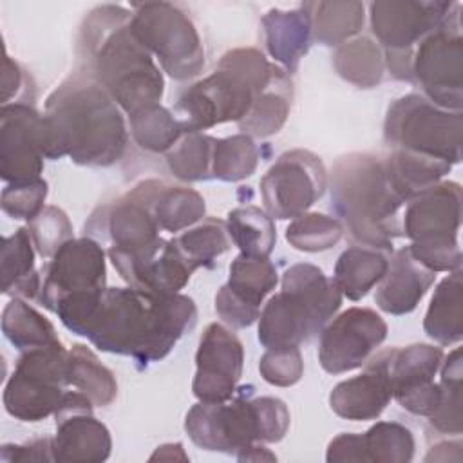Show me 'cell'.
<instances>
[{
    "label": "cell",
    "mask_w": 463,
    "mask_h": 463,
    "mask_svg": "<svg viewBox=\"0 0 463 463\" xmlns=\"http://www.w3.org/2000/svg\"><path fill=\"white\" fill-rule=\"evenodd\" d=\"M195 322L197 307L186 295L105 288L85 338L99 351L148 365L163 360Z\"/></svg>",
    "instance_id": "1"
},
{
    "label": "cell",
    "mask_w": 463,
    "mask_h": 463,
    "mask_svg": "<svg viewBox=\"0 0 463 463\" xmlns=\"http://www.w3.org/2000/svg\"><path fill=\"white\" fill-rule=\"evenodd\" d=\"M130 20L132 11L123 5H98L83 18L76 40L81 72L96 80L127 116L159 103L165 92L163 74Z\"/></svg>",
    "instance_id": "2"
},
{
    "label": "cell",
    "mask_w": 463,
    "mask_h": 463,
    "mask_svg": "<svg viewBox=\"0 0 463 463\" xmlns=\"http://www.w3.org/2000/svg\"><path fill=\"white\" fill-rule=\"evenodd\" d=\"M43 114L72 163L110 166L123 157L128 130L121 109L89 74L78 71L63 80L49 94Z\"/></svg>",
    "instance_id": "3"
},
{
    "label": "cell",
    "mask_w": 463,
    "mask_h": 463,
    "mask_svg": "<svg viewBox=\"0 0 463 463\" xmlns=\"http://www.w3.org/2000/svg\"><path fill=\"white\" fill-rule=\"evenodd\" d=\"M335 219L360 246L392 253V242L403 237L400 210L405 201L392 188L385 163L369 152L340 156L329 177Z\"/></svg>",
    "instance_id": "4"
},
{
    "label": "cell",
    "mask_w": 463,
    "mask_h": 463,
    "mask_svg": "<svg viewBox=\"0 0 463 463\" xmlns=\"http://www.w3.org/2000/svg\"><path fill=\"white\" fill-rule=\"evenodd\" d=\"M279 65L255 47L232 49L215 71L183 90L175 103L183 132H203L228 121H241L253 98L264 90Z\"/></svg>",
    "instance_id": "5"
},
{
    "label": "cell",
    "mask_w": 463,
    "mask_h": 463,
    "mask_svg": "<svg viewBox=\"0 0 463 463\" xmlns=\"http://www.w3.org/2000/svg\"><path fill=\"white\" fill-rule=\"evenodd\" d=\"M340 304L342 293L331 277L313 264H293L259 315V342L266 349H300L322 333Z\"/></svg>",
    "instance_id": "6"
},
{
    "label": "cell",
    "mask_w": 463,
    "mask_h": 463,
    "mask_svg": "<svg viewBox=\"0 0 463 463\" xmlns=\"http://www.w3.org/2000/svg\"><path fill=\"white\" fill-rule=\"evenodd\" d=\"M461 186L456 181H439L418 197L407 201L402 217L403 237L418 262L434 273L461 269Z\"/></svg>",
    "instance_id": "7"
},
{
    "label": "cell",
    "mask_w": 463,
    "mask_h": 463,
    "mask_svg": "<svg viewBox=\"0 0 463 463\" xmlns=\"http://www.w3.org/2000/svg\"><path fill=\"white\" fill-rule=\"evenodd\" d=\"M463 114L445 110L423 94L394 99L385 114L383 139L392 150H407L450 163L461 161Z\"/></svg>",
    "instance_id": "8"
},
{
    "label": "cell",
    "mask_w": 463,
    "mask_h": 463,
    "mask_svg": "<svg viewBox=\"0 0 463 463\" xmlns=\"http://www.w3.org/2000/svg\"><path fill=\"white\" fill-rule=\"evenodd\" d=\"M132 31L174 80L195 78L204 67V49L188 13L170 2L132 4Z\"/></svg>",
    "instance_id": "9"
},
{
    "label": "cell",
    "mask_w": 463,
    "mask_h": 463,
    "mask_svg": "<svg viewBox=\"0 0 463 463\" xmlns=\"http://www.w3.org/2000/svg\"><path fill=\"white\" fill-rule=\"evenodd\" d=\"M67 360L61 344L24 351L4 389L7 414L27 423L54 416L69 387Z\"/></svg>",
    "instance_id": "10"
},
{
    "label": "cell",
    "mask_w": 463,
    "mask_h": 463,
    "mask_svg": "<svg viewBox=\"0 0 463 463\" xmlns=\"http://www.w3.org/2000/svg\"><path fill=\"white\" fill-rule=\"evenodd\" d=\"M228 402L195 403L184 420L188 438L203 450L237 454L253 443H268V416L262 396L251 398L246 387Z\"/></svg>",
    "instance_id": "11"
},
{
    "label": "cell",
    "mask_w": 463,
    "mask_h": 463,
    "mask_svg": "<svg viewBox=\"0 0 463 463\" xmlns=\"http://www.w3.org/2000/svg\"><path fill=\"white\" fill-rule=\"evenodd\" d=\"M456 4L447 20L427 34L412 51V83L434 105L461 112L463 107V36Z\"/></svg>",
    "instance_id": "12"
},
{
    "label": "cell",
    "mask_w": 463,
    "mask_h": 463,
    "mask_svg": "<svg viewBox=\"0 0 463 463\" xmlns=\"http://www.w3.org/2000/svg\"><path fill=\"white\" fill-rule=\"evenodd\" d=\"M326 188L327 172L322 159L304 148L284 152L260 179L264 210L280 221L306 213Z\"/></svg>",
    "instance_id": "13"
},
{
    "label": "cell",
    "mask_w": 463,
    "mask_h": 463,
    "mask_svg": "<svg viewBox=\"0 0 463 463\" xmlns=\"http://www.w3.org/2000/svg\"><path fill=\"white\" fill-rule=\"evenodd\" d=\"M387 336L385 320L371 307H349L320 333L318 362L329 374L362 367Z\"/></svg>",
    "instance_id": "14"
},
{
    "label": "cell",
    "mask_w": 463,
    "mask_h": 463,
    "mask_svg": "<svg viewBox=\"0 0 463 463\" xmlns=\"http://www.w3.org/2000/svg\"><path fill=\"white\" fill-rule=\"evenodd\" d=\"M45 159V118L33 103L0 109V175L9 183L42 179Z\"/></svg>",
    "instance_id": "15"
},
{
    "label": "cell",
    "mask_w": 463,
    "mask_h": 463,
    "mask_svg": "<svg viewBox=\"0 0 463 463\" xmlns=\"http://www.w3.org/2000/svg\"><path fill=\"white\" fill-rule=\"evenodd\" d=\"M40 271L42 288L38 302L52 311L56 302L67 295L105 289V251L90 237L71 239Z\"/></svg>",
    "instance_id": "16"
},
{
    "label": "cell",
    "mask_w": 463,
    "mask_h": 463,
    "mask_svg": "<svg viewBox=\"0 0 463 463\" xmlns=\"http://www.w3.org/2000/svg\"><path fill=\"white\" fill-rule=\"evenodd\" d=\"M242 365L244 349L237 335L224 324H208L195 353L194 396L210 403L228 402L237 391Z\"/></svg>",
    "instance_id": "17"
},
{
    "label": "cell",
    "mask_w": 463,
    "mask_h": 463,
    "mask_svg": "<svg viewBox=\"0 0 463 463\" xmlns=\"http://www.w3.org/2000/svg\"><path fill=\"white\" fill-rule=\"evenodd\" d=\"M456 4L445 0L371 2V31L385 51H412L447 20Z\"/></svg>",
    "instance_id": "18"
},
{
    "label": "cell",
    "mask_w": 463,
    "mask_h": 463,
    "mask_svg": "<svg viewBox=\"0 0 463 463\" xmlns=\"http://www.w3.org/2000/svg\"><path fill=\"white\" fill-rule=\"evenodd\" d=\"M94 405L80 391H67L56 418L52 456L58 463H99L109 459L112 438L92 416Z\"/></svg>",
    "instance_id": "19"
},
{
    "label": "cell",
    "mask_w": 463,
    "mask_h": 463,
    "mask_svg": "<svg viewBox=\"0 0 463 463\" xmlns=\"http://www.w3.org/2000/svg\"><path fill=\"white\" fill-rule=\"evenodd\" d=\"M362 374L336 383L329 394L331 411L351 421L376 420L392 400L389 349L371 356Z\"/></svg>",
    "instance_id": "20"
},
{
    "label": "cell",
    "mask_w": 463,
    "mask_h": 463,
    "mask_svg": "<svg viewBox=\"0 0 463 463\" xmlns=\"http://www.w3.org/2000/svg\"><path fill=\"white\" fill-rule=\"evenodd\" d=\"M103 222L112 241L110 248L127 257L141 259L165 244L154 215L130 192L105 208Z\"/></svg>",
    "instance_id": "21"
},
{
    "label": "cell",
    "mask_w": 463,
    "mask_h": 463,
    "mask_svg": "<svg viewBox=\"0 0 463 463\" xmlns=\"http://www.w3.org/2000/svg\"><path fill=\"white\" fill-rule=\"evenodd\" d=\"M436 273L414 259L409 246L392 251L383 279L378 282L374 302L389 315H407L416 309L430 289Z\"/></svg>",
    "instance_id": "22"
},
{
    "label": "cell",
    "mask_w": 463,
    "mask_h": 463,
    "mask_svg": "<svg viewBox=\"0 0 463 463\" xmlns=\"http://www.w3.org/2000/svg\"><path fill=\"white\" fill-rule=\"evenodd\" d=\"M130 194L150 210L163 232H184L204 219V199L194 188L146 179L136 184Z\"/></svg>",
    "instance_id": "23"
},
{
    "label": "cell",
    "mask_w": 463,
    "mask_h": 463,
    "mask_svg": "<svg viewBox=\"0 0 463 463\" xmlns=\"http://www.w3.org/2000/svg\"><path fill=\"white\" fill-rule=\"evenodd\" d=\"M264 43L273 58L288 74H293L300 60L307 54L313 40L311 16L304 5L297 9H271L262 20Z\"/></svg>",
    "instance_id": "24"
},
{
    "label": "cell",
    "mask_w": 463,
    "mask_h": 463,
    "mask_svg": "<svg viewBox=\"0 0 463 463\" xmlns=\"http://www.w3.org/2000/svg\"><path fill=\"white\" fill-rule=\"evenodd\" d=\"M463 271H450L434 289L425 313L423 329L439 345H454L463 338Z\"/></svg>",
    "instance_id": "25"
},
{
    "label": "cell",
    "mask_w": 463,
    "mask_h": 463,
    "mask_svg": "<svg viewBox=\"0 0 463 463\" xmlns=\"http://www.w3.org/2000/svg\"><path fill=\"white\" fill-rule=\"evenodd\" d=\"M34 244L27 228H18L2 242V293L38 300L42 271L34 268Z\"/></svg>",
    "instance_id": "26"
},
{
    "label": "cell",
    "mask_w": 463,
    "mask_h": 463,
    "mask_svg": "<svg viewBox=\"0 0 463 463\" xmlns=\"http://www.w3.org/2000/svg\"><path fill=\"white\" fill-rule=\"evenodd\" d=\"M291 99H293L291 78L279 65L269 85L253 98V103L248 114L237 123L239 130L251 137H268L277 134L284 127L289 116Z\"/></svg>",
    "instance_id": "27"
},
{
    "label": "cell",
    "mask_w": 463,
    "mask_h": 463,
    "mask_svg": "<svg viewBox=\"0 0 463 463\" xmlns=\"http://www.w3.org/2000/svg\"><path fill=\"white\" fill-rule=\"evenodd\" d=\"M389 266V253L369 248L351 246L338 257L335 264L333 280L342 297L349 300L364 298L383 279Z\"/></svg>",
    "instance_id": "28"
},
{
    "label": "cell",
    "mask_w": 463,
    "mask_h": 463,
    "mask_svg": "<svg viewBox=\"0 0 463 463\" xmlns=\"http://www.w3.org/2000/svg\"><path fill=\"white\" fill-rule=\"evenodd\" d=\"M443 356V349L430 344L389 347V378L392 385V398L432 383Z\"/></svg>",
    "instance_id": "29"
},
{
    "label": "cell",
    "mask_w": 463,
    "mask_h": 463,
    "mask_svg": "<svg viewBox=\"0 0 463 463\" xmlns=\"http://www.w3.org/2000/svg\"><path fill=\"white\" fill-rule=\"evenodd\" d=\"M383 163L392 188L405 203L438 184L452 170L447 161L407 150H392Z\"/></svg>",
    "instance_id": "30"
},
{
    "label": "cell",
    "mask_w": 463,
    "mask_h": 463,
    "mask_svg": "<svg viewBox=\"0 0 463 463\" xmlns=\"http://www.w3.org/2000/svg\"><path fill=\"white\" fill-rule=\"evenodd\" d=\"M311 16L313 40L322 45L338 47L356 36L365 22L362 2H306Z\"/></svg>",
    "instance_id": "31"
},
{
    "label": "cell",
    "mask_w": 463,
    "mask_h": 463,
    "mask_svg": "<svg viewBox=\"0 0 463 463\" xmlns=\"http://www.w3.org/2000/svg\"><path fill=\"white\" fill-rule=\"evenodd\" d=\"M67 378L69 385L85 394L94 407H107L118 396L114 373L99 362L90 347L83 344H74L69 349Z\"/></svg>",
    "instance_id": "32"
},
{
    "label": "cell",
    "mask_w": 463,
    "mask_h": 463,
    "mask_svg": "<svg viewBox=\"0 0 463 463\" xmlns=\"http://www.w3.org/2000/svg\"><path fill=\"white\" fill-rule=\"evenodd\" d=\"M333 67L347 83L360 89H373L383 80V51L369 36H356L336 47Z\"/></svg>",
    "instance_id": "33"
},
{
    "label": "cell",
    "mask_w": 463,
    "mask_h": 463,
    "mask_svg": "<svg viewBox=\"0 0 463 463\" xmlns=\"http://www.w3.org/2000/svg\"><path fill=\"white\" fill-rule=\"evenodd\" d=\"M2 331L20 353L61 344L54 326L33 306H29L27 300L18 297H13L4 307Z\"/></svg>",
    "instance_id": "34"
},
{
    "label": "cell",
    "mask_w": 463,
    "mask_h": 463,
    "mask_svg": "<svg viewBox=\"0 0 463 463\" xmlns=\"http://www.w3.org/2000/svg\"><path fill=\"white\" fill-rule=\"evenodd\" d=\"M226 230L244 255L269 257L277 242L273 219L259 206H239L228 213Z\"/></svg>",
    "instance_id": "35"
},
{
    "label": "cell",
    "mask_w": 463,
    "mask_h": 463,
    "mask_svg": "<svg viewBox=\"0 0 463 463\" xmlns=\"http://www.w3.org/2000/svg\"><path fill=\"white\" fill-rule=\"evenodd\" d=\"M277 282V268L268 257L239 253L230 266V277L224 286L250 306L260 309L262 300L275 289Z\"/></svg>",
    "instance_id": "36"
},
{
    "label": "cell",
    "mask_w": 463,
    "mask_h": 463,
    "mask_svg": "<svg viewBox=\"0 0 463 463\" xmlns=\"http://www.w3.org/2000/svg\"><path fill=\"white\" fill-rule=\"evenodd\" d=\"M441 403L432 416H429L430 427L438 434L459 436L463 430V412H461V382H463V362L461 347H454L447 356H443L441 365Z\"/></svg>",
    "instance_id": "37"
},
{
    "label": "cell",
    "mask_w": 463,
    "mask_h": 463,
    "mask_svg": "<svg viewBox=\"0 0 463 463\" xmlns=\"http://www.w3.org/2000/svg\"><path fill=\"white\" fill-rule=\"evenodd\" d=\"M134 141L146 152H168L184 134L179 119L159 103L143 107L128 116Z\"/></svg>",
    "instance_id": "38"
},
{
    "label": "cell",
    "mask_w": 463,
    "mask_h": 463,
    "mask_svg": "<svg viewBox=\"0 0 463 463\" xmlns=\"http://www.w3.org/2000/svg\"><path fill=\"white\" fill-rule=\"evenodd\" d=\"M215 137L203 132H184L166 152V165L174 177L194 183L212 179Z\"/></svg>",
    "instance_id": "39"
},
{
    "label": "cell",
    "mask_w": 463,
    "mask_h": 463,
    "mask_svg": "<svg viewBox=\"0 0 463 463\" xmlns=\"http://www.w3.org/2000/svg\"><path fill=\"white\" fill-rule=\"evenodd\" d=\"M188 262L197 268L212 266L213 260L230 250V235L226 222L217 217H206L195 226L172 239Z\"/></svg>",
    "instance_id": "40"
},
{
    "label": "cell",
    "mask_w": 463,
    "mask_h": 463,
    "mask_svg": "<svg viewBox=\"0 0 463 463\" xmlns=\"http://www.w3.org/2000/svg\"><path fill=\"white\" fill-rule=\"evenodd\" d=\"M259 148L251 136L235 134L215 141L213 161H212V179L237 183L242 181L257 170Z\"/></svg>",
    "instance_id": "41"
},
{
    "label": "cell",
    "mask_w": 463,
    "mask_h": 463,
    "mask_svg": "<svg viewBox=\"0 0 463 463\" xmlns=\"http://www.w3.org/2000/svg\"><path fill=\"white\" fill-rule=\"evenodd\" d=\"M344 233L338 219L324 213H302L286 228V241L298 251L317 253L331 250Z\"/></svg>",
    "instance_id": "42"
},
{
    "label": "cell",
    "mask_w": 463,
    "mask_h": 463,
    "mask_svg": "<svg viewBox=\"0 0 463 463\" xmlns=\"http://www.w3.org/2000/svg\"><path fill=\"white\" fill-rule=\"evenodd\" d=\"M369 461L376 463H409L414 456L412 432L396 421H378L364 432Z\"/></svg>",
    "instance_id": "43"
},
{
    "label": "cell",
    "mask_w": 463,
    "mask_h": 463,
    "mask_svg": "<svg viewBox=\"0 0 463 463\" xmlns=\"http://www.w3.org/2000/svg\"><path fill=\"white\" fill-rule=\"evenodd\" d=\"M36 251L43 259H52L56 251L72 237V224L58 206H45L27 226Z\"/></svg>",
    "instance_id": "44"
},
{
    "label": "cell",
    "mask_w": 463,
    "mask_h": 463,
    "mask_svg": "<svg viewBox=\"0 0 463 463\" xmlns=\"http://www.w3.org/2000/svg\"><path fill=\"white\" fill-rule=\"evenodd\" d=\"M47 181L36 179L27 183H9L2 190V210L13 219L33 221L45 206Z\"/></svg>",
    "instance_id": "45"
},
{
    "label": "cell",
    "mask_w": 463,
    "mask_h": 463,
    "mask_svg": "<svg viewBox=\"0 0 463 463\" xmlns=\"http://www.w3.org/2000/svg\"><path fill=\"white\" fill-rule=\"evenodd\" d=\"M259 373L271 385H295L304 374L300 349H266L259 362Z\"/></svg>",
    "instance_id": "46"
},
{
    "label": "cell",
    "mask_w": 463,
    "mask_h": 463,
    "mask_svg": "<svg viewBox=\"0 0 463 463\" xmlns=\"http://www.w3.org/2000/svg\"><path fill=\"white\" fill-rule=\"evenodd\" d=\"M215 313L224 322V326L241 329L257 322L260 309L250 306L248 302L233 295L226 286H222L215 295Z\"/></svg>",
    "instance_id": "47"
},
{
    "label": "cell",
    "mask_w": 463,
    "mask_h": 463,
    "mask_svg": "<svg viewBox=\"0 0 463 463\" xmlns=\"http://www.w3.org/2000/svg\"><path fill=\"white\" fill-rule=\"evenodd\" d=\"M326 461L329 463H349V461H369L364 434L342 432L333 438L327 445Z\"/></svg>",
    "instance_id": "48"
},
{
    "label": "cell",
    "mask_w": 463,
    "mask_h": 463,
    "mask_svg": "<svg viewBox=\"0 0 463 463\" xmlns=\"http://www.w3.org/2000/svg\"><path fill=\"white\" fill-rule=\"evenodd\" d=\"M2 461L4 463H42L54 461L52 456V438L33 439L24 445H2Z\"/></svg>",
    "instance_id": "49"
},
{
    "label": "cell",
    "mask_w": 463,
    "mask_h": 463,
    "mask_svg": "<svg viewBox=\"0 0 463 463\" xmlns=\"http://www.w3.org/2000/svg\"><path fill=\"white\" fill-rule=\"evenodd\" d=\"M27 83V76L25 71L7 54L4 56V72H2V105L7 103H16L18 94L22 90H29L24 89V85Z\"/></svg>",
    "instance_id": "50"
},
{
    "label": "cell",
    "mask_w": 463,
    "mask_h": 463,
    "mask_svg": "<svg viewBox=\"0 0 463 463\" xmlns=\"http://www.w3.org/2000/svg\"><path fill=\"white\" fill-rule=\"evenodd\" d=\"M461 449L463 445L459 439L438 441L436 445L430 447L429 454L425 456V461H461L463 459Z\"/></svg>",
    "instance_id": "51"
},
{
    "label": "cell",
    "mask_w": 463,
    "mask_h": 463,
    "mask_svg": "<svg viewBox=\"0 0 463 463\" xmlns=\"http://www.w3.org/2000/svg\"><path fill=\"white\" fill-rule=\"evenodd\" d=\"M188 454L184 452L181 443H165L154 450L148 461H188Z\"/></svg>",
    "instance_id": "52"
},
{
    "label": "cell",
    "mask_w": 463,
    "mask_h": 463,
    "mask_svg": "<svg viewBox=\"0 0 463 463\" xmlns=\"http://www.w3.org/2000/svg\"><path fill=\"white\" fill-rule=\"evenodd\" d=\"M239 461H277V456L269 452L262 443H253L237 452Z\"/></svg>",
    "instance_id": "53"
}]
</instances>
